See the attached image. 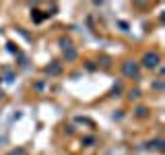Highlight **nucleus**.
<instances>
[{
	"mask_svg": "<svg viewBox=\"0 0 165 155\" xmlns=\"http://www.w3.org/2000/svg\"><path fill=\"white\" fill-rule=\"evenodd\" d=\"M2 95H4V93H2V91H0V97H2Z\"/></svg>",
	"mask_w": 165,
	"mask_h": 155,
	"instance_id": "12",
	"label": "nucleus"
},
{
	"mask_svg": "<svg viewBox=\"0 0 165 155\" xmlns=\"http://www.w3.org/2000/svg\"><path fill=\"white\" fill-rule=\"evenodd\" d=\"M82 143L87 145V147H91V145L95 143V139H93V137H87V139H82Z\"/></svg>",
	"mask_w": 165,
	"mask_h": 155,
	"instance_id": "9",
	"label": "nucleus"
},
{
	"mask_svg": "<svg viewBox=\"0 0 165 155\" xmlns=\"http://www.w3.org/2000/svg\"><path fill=\"white\" fill-rule=\"evenodd\" d=\"M60 72V64H52V66H47V74H58Z\"/></svg>",
	"mask_w": 165,
	"mask_h": 155,
	"instance_id": "4",
	"label": "nucleus"
},
{
	"mask_svg": "<svg viewBox=\"0 0 165 155\" xmlns=\"http://www.w3.org/2000/svg\"><path fill=\"white\" fill-rule=\"evenodd\" d=\"M8 155H27V151H25L23 147H17V149H12Z\"/></svg>",
	"mask_w": 165,
	"mask_h": 155,
	"instance_id": "6",
	"label": "nucleus"
},
{
	"mask_svg": "<svg viewBox=\"0 0 165 155\" xmlns=\"http://www.w3.org/2000/svg\"><path fill=\"white\" fill-rule=\"evenodd\" d=\"M128 97H130V99H138V97H141V91L134 89V91H130V93H128Z\"/></svg>",
	"mask_w": 165,
	"mask_h": 155,
	"instance_id": "8",
	"label": "nucleus"
},
{
	"mask_svg": "<svg viewBox=\"0 0 165 155\" xmlns=\"http://www.w3.org/2000/svg\"><path fill=\"white\" fill-rule=\"evenodd\" d=\"M159 62H161V58H159L157 52H147V54L142 56V66H144V68H155Z\"/></svg>",
	"mask_w": 165,
	"mask_h": 155,
	"instance_id": "1",
	"label": "nucleus"
},
{
	"mask_svg": "<svg viewBox=\"0 0 165 155\" xmlns=\"http://www.w3.org/2000/svg\"><path fill=\"white\" fill-rule=\"evenodd\" d=\"M147 114H149V110H147V107H138V110H136V116H141V118H144Z\"/></svg>",
	"mask_w": 165,
	"mask_h": 155,
	"instance_id": "7",
	"label": "nucleus"
},
{
	"mask_svg": "<svg viewBox=\"0 0 165 155\" xmlns=\"http://www.w3.org/2000/svg\"><path fill=\"white\" fill-rule=\"evenodd\" d=\"M8 52H12V54H19V48H15V44H8Z\"/></svg>",
	"mask_w": 165,
	"mask_h": 155,
	"instance_id": "10",
	"label": "nucleus"
},
{
	"mask_svg": "<svg viewBox=\"0 0 165 155\" xmlns=\"http://www.w3.org/2000/svg\"><path fill=\"white\" fill-rule=\"evenodd\" d=\"M64 56H66V60H74V58H76V50H74V48L64 50Z\"/></svg>",
	"mask_w": 165,
	"mask_h": 155,
	"instance_id": "3",
	"label": "nucleus"
},
{
	"mask_svg": "<svg viewBox=\"0 0 165 155\" xmlns=\"http://www.w3.org/2000/svg\"><path fill=\"white\" fill-rule=\"evenodd\" d=\"M122 72H124L126 77H134V79H138V64H136L134 60H126V62L122 64Z\"/></svg>",
	"mask_w": 165,
	"mask_h": 155,
	"instance_id": "2",
	"label": "nucleus"
},
{
	"mask_svg": "<svg viewBox=\"0 0 165 155\" xmlns=\"http://www.w3.org/2000/svg\"><path fill=\"white\" fill-rule=\"evenodd\" d=\"M101 64H103V66H109V64H112V60L107 58V56H103V58H101Z\"/></svg>",
	"mask_w": 165,
	"mask_h": 155,
	"instance_id": "11",
	"label": "nucleus"
},
{
	"mask_svg": "<svg viewBox=\"0 0 165 155\" xmlns=\"http://www.w3.org/2000/svg\"><path fill=\"white\" fill-rule=\"evenodd\" d=\"M60 46H62L64 50L72 48V44H70V39H68V37H62V39H60Z\"/></svg>",
	"mask_w": 165,
	"mask_h": 155,
	"instance_id": "5",
	"label": "nucleus"
}]
</instances>
